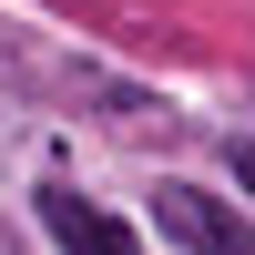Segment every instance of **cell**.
I'll list each match as a JSON object with an SVG mask.
<instances>
[{
  "instance_id": "3",
  "label": "cell",
  "mask_w": 255,
  "mask_h": 255,
  "mask_svg": "<svg viewBox=\"0 0 255 255\" xmlns=\"http://www.w3.org/2000/svg\"><path fill=\"white\" fill-rule=\"evenodd\" d=\"M235 184H245V194H255V143H235Z\"/></svg>"
},
{
  "instance_id": "2",
  "label": "cell",
  "mask_w": 255,
  "mask_h": 255,
  "mask_svg": "<svg viewBox=\"0 0 255 255\" xmlns=\"http://www.w3.org/2000/svg\"><path fill=\"white\" fill-rule=\"evenodd\" d=\"M41 225H51L61 255H133V235H123L102 204H82V194H41Z\"/></svg>"
},
{
  "instance_id": "1",
  "label": "cell",
  "mask_w": 255,
  "mask_h": 255,
  "mask_svg": "<svg viewBox=\"0 0 255 255\" xmlns=\"http://www.w3.org/2000/svg\"><path fill=\"white\" fill-rule=\"evenodd\" d=\"M153 225H163V245H184V255H255L245 245V215L215 204V194H194V184H163V194H153Z\"/></svg>"
}]
</instances>
